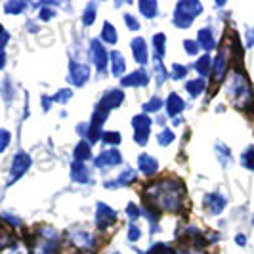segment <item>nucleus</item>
<instances>
[{
	"instance_id": "nucleus-1",
	"label": "nucleus",
	"mask_w": 254,
	"mask_h": 254,
	"mask_svg": "<svg viewBox=\"0 0 254 254\" xmlns=\"http://www.w3.org/2000/svg\"><path fill=\"white\" fill-rule=\"evenodd\" d=\"M153 201L161 204V208H166L170 212H178L184 195V186L178 180H161L151 188Z\"/></svg>"
},
{
	"instance_id": "nucleus-2",
	"label": "nucleus",
	"mask_w": 254,
	"mask_h": 254,
	"mask_svg": "<svg viewBox=\"0 0 254 254\" xmlns=\"http://www.w3.org/2000/svg\"><path fill=\"white\" fill-rule=\"evenodd\" d=\"M228 94H229V98L235 102L237 107H247V105L251 103V94H253V92H251V84H249L245 73L233 71V73L229 75Z\"/></svg>"
},
{
	"instance_id": "nucleus-3",
	"label": "nucleus",
	"mask_w": 254,
	"mask_h": 254,
	"mask_svg": "<svg viewBox=\"0 0 254 254\" xmlns=\"http://www.w3.org/2000/svg\"><path fill=\"white\" fill-rule=\"evenodd\" d=\"M203 12V4L197 2V0H182L176 4V10H174V25L178 29H188L193 23L195 17H199Z\"/></svg>"
},
{
	"instance_id": "nucleus-4",
	"label": "nucleus",
	"mask_w": 254,
	"mask_h": 254,
	"mask_svg": "<svg viewBox=\"0 0 254 254\" xmlns=\"http://www.w3.org/2000/svg\"><path fill=\"white\" fill-rule=\"evenodd\" d=\"M31 165H33V159H31L29 153H25V151L15 153L12 161V168H10V176H8V186H13L23 174H27Z\"/></svg>"
},
{
	"instance_id": "nucleus-5",
	"label": "nucleus",
	"mask_w": 254,
	"mask_h": 254,
	"mask_svg": "<svg viewBox=\"0 0 254 254\" xmlns=\"http://www.w3.org/2000/svg\"><path fill=\"white\" fill-rule=\"evenodd\" d=\"M153 121L147 115H136L132 119V128H134V141L138 145H145L149 140V132H151Z\"/></svg>"
},
{
	"instance_id": "nucleus-6",
	"label": "nucleus",
	"mask_w": 254,
	"mask_h": 254,
	"mask_svg": "<svg viewBox=\"0 0 254 254\" xmlns=\"http://www.w3.org/2000/svg\"><path fill=\"white\" fill-rule=\"evenodd\" d=\"M90 58H92V62L96 65L98 73L105 75L107 73V64H109V54H107L105 46H103L98 38L90 40Z\"/></svg>"
},
{
	"instance_id": "nucleus-7",
	"label": "nucleus",
	"mask_w": 254,
	"mask_h": 254,
	"mask_svg": "<svg viewBox=\"0 0 254 254\" xmlns=\"http://www.w3.org/2000/svg\"><path fill=\"white\" fill-rule=\"evenodd\" d=\"M90 78V67L78 62H71L69 64V82L75 86H84L86 80Z\"/></svg>"
},
{
	"instance_id": "nucleus-8",
	"label": "nucleus",
	"mask_w": 254,
	"mask_h": 254,
	"mask_svg": "<svg viewBox=\"0 0 254 254\" xmlns=\"http://www.w3.org/2000/svg\"><path fill=\"white\" fill-rule=\"evenodd\" d=\"M115 222H117V212H115L113 208L105 203H98V210H96V224H98V228L103 231V229L111 228Z\"/></svg>"
},
{
	"instance_id": "nucleus-9",
	"label": "nucleus",
	"mask_w": 254,
	"mask_h": 254,
	"mask_svg": "<svg viewBox=\"0 0 254 254\" xmlns=\"http://www.w3.org/2000/svg\"><path fill=\"white\" fill-rule=\"evenodd\" d=\"M96 168H113V166H119L123 163V155L121 151H117V149H105L103 153H100L98 157H96Z\"/></svg>"
},
{
	"instance_id": "nucleus-10",
	"label": "nucleus",
	"mask_w": 254,
	"mask_h": 254,
	"mask_svg": "<svg viewBox=\"0 0 254 254\" xmlns=\"http://www.w3.org/2000/svg\"><path fill=\"white\" fill-rule=\"evenodd\" d=\"M125 102V92L123 90H107L105 94H103V98H102V102L98 103V107H102L103 111H111V109H117L121 103Z\"/></svg>"
},
{
	"instance_id": "nucleus-11",
	"label": "nucleus",
	"mask_w": 254,
	"mask_h": 254,
	"mask_svg": "<svg viewBox=\"0 0 254 254\" xmlns=\"http://www.w3.org/2000/svg\"><path fill=\"white\" fill-rule=\"evenodd\" d=\"M226 204H228V199H226L224 195H220V193H208V195L204 197V206H206V210H208L212 216L222 214L224 208H226Z\"/></svg>"
},
{
	"instance_id": "nucleus-12",
	"label": "nucleus",
	"mask_w": 254,
	"mask_h": 254,
	"mask_svg": "<svg viewBox=\"0 0 254 254\" xmlns=\"http://www.w3.org/2000/svg\"><path fill=\"white\" fill-rule=\"evenodd\" d=\"M138 178V174H136V170L134 168H125L119 176L115 180H109V182H105L103 186L107 188V190H117V188H125V186H130L132 182H136Z\"/></svg>"
},
{
	"instance_id": "nucleus-13",
	"label": "nucleus",
	"mask_w": 254,
	"mask_h": 254,
	"mask_svg": "<svg viewBox=\"0 0 254 254\" xmlns=\"http://www.w3.org/2000/svg\"><path fill=\"white\" fill-rule=\"evenodd\" d=\"M228 50H220L218 56L212 60V73H214V80L220 82L224 80V76L228 73Z\"/></svg>"
},
{
	"instance_id": "nucleus-14",
	"label": "nucleus",
	"mask_w": 254,
	"mask_h": 254,
	"mask_svg": "<svg viewBox=\"0 0 254 254\" xmlns=\"http://www.w3.org/2000/svg\"><path fill=\"white\" fill-rule=\"evenodd\" d=\"M149 82V76L147 73L140 69V71H134V73H130V75L123 76L121 78V84L123 86H127V88H134V86H145Z\"/></svg>"
},
{
	"instance_id": "nucleus-15",
	"label": "nucleus",
	"mask_w": 254,
	"mask_h": 254,
	"mask_svg": "<svg viewBox=\"0 0 254 254\" xmlns=\"http://www.w3.org/2000/svg\"><path fill=\"white\" fill-rule=\"evenodd\" d=\"M132 54H134V60L138 62L140 65H145L147 64V60H149V52H147V44H145V40L141 37L134 38L132 40Z\"/></svg>"
},
{
	"instance_id": "nucleus-16",
	"label": "nucleus",
	"mask_w": 254,
	"mask_h": 254,
	"mask_svg": "<svg viewBox=\"0 0 254 254\" xmlns=\"http://www.w3.org/2000/svg\"><path fill=\"white\" fill-rule=\"evenodd\" d=\"M69 239L73 243V247H78V249H94V237L90 235L88 231H71L69 233Z\"/></svg>"
},
{
	"instance_id": "nucleus-17",
	"label": "nucleus",
	"mask_w": 254,
	"mask_h": 254,
	"mask_svg": "<svg viewBox=\"0 0 254 254\" xmlns=\"http://www.w3.org/2000/svg\"><path fill=\"white\" fill-rule=\"evenodd\" d=\"M138 168H140L145 176H153L159 170V163H157L155 157L147 155V153H141L140 157H138Z\"/></svg>"
},
{
	"instance_id": "nucleus-18",
	"label": "nucleus",
	"mask_w": 254,
	"mask_h": 254,
	"mask_svg": "<svg viewBox=\"0 0 254 254\" xmlns=\"http://www.w3.org/2000/svg\"><path fill=\"white\" fill-rule=\"evenodd\" d=\"M166 115L168 117H176V115H180L184 109H186V102L180 98L176 92H172L168 98H166Z\"/></svg>"
},
{
	"instance_id": "nucleus-19",
	"label": "nucleus",
	"mask_w": 254,
	"mask_h": 254,
	"mask_svg": "<svg viewBox=\"0 0 254 254\" xmlns=\"http://www.w3.org/2000/svg\"><path fill=\"white\" fill-rule=\"evenodd\" d=\"M197 44H199V48H203V50H214L216 48V38L212 35V29H208V27H204L201 29L199 33H197Z\"/></svg>"
},
{
	"instance_id": "nucleus-20",
	"label": "nucleus",
	"mask_w": 254,
	"mask_h": 254,
	"mask_svg": "<svg viewBox=\"0 0 254 254\" xmlns=\"http://www.w3.org/2000/svg\"><path fill=\"white\" fill-rule=\"evenodd\" d=\"M71 180H73L75 184H88V182H92L88 168H86L84 163H76L75 161V163L71 165Z\"/></svg>"
},
{
	"instance_id": "nucleus-21",
	"label": "nucleus",
	"mask_w": 254,
	"mask_h": 254,
	"mask_svg": "<svg viewBox=\"0 0 254 254\" xmlns=\"http://www.w3.org/2000/svg\"><path fill=\"white\" fill-rule=\"evenodd\" d=\"M109 60H111V67H113V75L121 78V76L125 75V71H127V62H125L123 54L117 50L111 52L109 54Z\"/></svg>"
},
{
	"instance_id": "nucleus-22",
	"label": "nucleus",
	"mask_w": 254,
	"mask_h": 254,
	"mask_svg": "<svg viewBox=\"0 0 254 254\" xmlns=\"http://www.w3.org/2000/svg\"><path fill=\"white\" fill-rule=\"evenodd\" d=\"M153 52H155L157 64H161V60L165 58V52H166V37L163 33H157L153 37Z\"/></svg>"
},
{
	"instance_id": "nucleus-23",
	"label": "nucleus",
	"mask_w": 254,
	"mask_h": 254,
	"mask_svg": "<svg viewBox=\"0 0 254 254\" xmlns=\"http://www.w3.org/2000/svg\"><path fill=\"white\" fill-rule=\"evenodd\" d=\"M195 71L199 73V78H204V76L210 75V71H212V58H210L208 54L201 56V58L195 62Z\"/></svg>"
},
{
	"instance_id": "nucleus-24",
	"label": "nucleus",
	"mask_w": 254,
	"mask_h": 254,
	"mask_svg": "<svg viewBox=\"0 0 254 254\" xmlns=\"http://www.w3.org/2000/svg\"><path fill=\"white\" fill-rule=\"evenodd\" d=\"M73 157H75L76 163H84V161L92 159V145H90L86 140L76 143L75 151H73Z\"/></svg>"
},
{
	"instance_id": "nucleus-25",
	"label": "nucleus",
	"mask_w": 254,
	"mask_h": 254,
	"mask_svg": "<svg viewBox=\"0 0 254 254\" xmlns=\"http://www.w3.org/2000/svg\"><path fill=\"white\" fill-rule=\"evenodd\" d=\"M37 254H60V239H46L38 243Z\"/></svg>"
},
{
	"instance_id": "nucleus-26",
	"label": "nucleus",
	"mask_w": 254,
	"mask_h": 254,
	"mask_svg": "<svg viewBox=\"0 0 254 254\" xmlns=\"http://www.w3.org/2000/svg\"><path fill=\"white\" fill-rule=\"evenodd\" d=\"M138 8H140L141 15H145V17H157V12H159V4L155 2V0H140L138 2Z\"/></svg>"
},
{
	"instance_id": "nucleus-27",
	"label": "nucleus",
	"mask_w": 254,
	"mask_h": 254,
	"mask_svg": "<svg viewBox=\"0 0 254 254\" xmlns=\"http://www.w3.org/2000/svg\"><path fill=\"white\" fill-rule=\"evenodd\" d=\"M204 88H206V80L204 78H193V80H188V84H186V92H190L191 98L201 96Z\"/></svg>"
},
{
	"instance_id": "nucleus-28",
	"label": "nucleus",
	"mask_w": 254,
	"mask_h": 254,
	"mask_svg": "<svg viewBox=\"0 0 254 254\" xmlns=\"http://www.w3.org/2000/svg\"><path fill=\"white\" fill-rule=\"evenodd\" d=\"M102 40L105 44H117V40H119L117 31H115V27L109 21H105L102 27Z\"/></svg>"
},
{
	"instance_id": "nucleus-29",
	"label": "nucleus",
	"mask_w": 254,
	"mask_h": 254,
	"mask_svg": "<svg viewBox=\"0 0 254 254\" xmlns=\"http://www.w3.org/2000/svg\"><path fill=\"white\" fill-rule=\"evenodd\" d=\"M241 165H243V168L254 172V145H249V147L241 153Z\"/></svg>"
},
{
	"instance_id": "nucleus-30",
	"label": "nucleus",
	"mask_w": 254,
	"mask_h": 254,
	"mask_svg": "<svg viewBox=\"0 0 254 254\" xmlns=\"http://www.w3.org/2000/svg\"><path fill=\"white\" fill-rule=\"evenodd\" d=\"M216 155L218 159H220V163H222V166H231V163H233V159H231V153H229V147L228 145H224V143H218L216 145Z\"/></svg>"
},
{
	"instance_id": "nucleus-31",
	"label": "nucleus",
	"mask_w": 254,
	"mask_h": 254,
	"mask_svg": "<svg viewBox=\"0 0 254 254\" xmlns=\"http://www.w3.org/2000/svg\"><path fill=\"white\" fill-rule=\"evenodd\" d=\"M96 10H98V6L94 2H90L88 6H86V10H84V15H82V25L84 27L94 25V21H96Z\"/></svg>"
},
{
	"instance_id": "nucleus-32",
	"label": "nucleus",
	"mask_w": 254,
	"mask_h": 254,
	"mask_svg": "<svg viewBox=\"0 0 254 254\" xmlns=\"http://www.w3.org/2000/svg\"><path fill=\"white\" fill-rule=\"evenodd\" d=\"M27 8L25 2H19V0H10V2H6L4 4V10H6V13H10V15H17V13H21L23 10Z\"/></svg>"
},
{
	"instance_id": "nucleus-33",
	"label": "nucleus",
	"mask_w": 254,
	"mask_h": 254,
	"mask_svg": "<svg viewBox=\"0 0 254 254\" xmlns=\"http://www.w3.org/2000/svg\"><path fill=\"white\" fill-rule=\"evenodd\" d=\"M2 98L6 100V103H10L13 100V98H15L12 78H4V82H2Z\"/></svg>"
},
{
	"instance_id": "nucleus-34",
	"label": "nucleus",
	"mask_w": 254,
	"mask_h": 254,
	"mask_svg": "<svg viewBox=\"0 0 254 254\" xmlns=\"http://www.w3.org/2000/svg\"><path fill=\"white\" fill-rule=\"evenodd\" d=\"M145 254H176V253H174V249L168 247L166 243H155V245L149 247V251Z\"/></svg>"
},
{
	"instance_id": "nucleus-35",
	"label": "nucleus",
	"mask_w": 254,
	"mask_h": 254,
	"mask_svg": "<svg viewBox=\"0 0 254 254\" xmlns=\"http://www.w3.org/2000/svg\"><path fill=\"white\" fill-rule=\"evenodd\" d=\"M163 105H165V103H163V100H161L159 96H153L151 100L143 105V111H145V113H157Z\"/></svg>"
},
{
	"instance_id": "nucleus-36",
	"label": "nucleus",
	"mask_w": 254,
	"mask_h": 254,
	"mask_svg": "<svg viewBox=\"0 0 254 254\" xmlns=\"http://www.w3.org/2000/svg\"><path fill=\"white\" fill-rule=\"evenodd\" d=\"M102 141L105 145H119L123 141V136L119 132H103Z\"/></svg>"
},
{
	"instance_id": "nucleus-37",
	"label": "nucleus",
	"mask_w": 254,
	"mask_h": 254,
	"mask_svg": "<svg viewBox=\"0 0 254 254\" xmlns=\"http://www.w3.org/2000/svg\"><path fill=\"white\" fill-rule=\"evenodd\" d=\"M174 138H176L174 132L168 130V128H165V130L159 134V145H163V147H165V145H170V143L174 141Z\"/></svg>"
},
{
	"instance_id": "nucleus-38",
	"label": "nucleus",
	"mask_w": 254,
	"mask_h": 254,
	"mask_svg": "<svg viewBox=\"0 0 254 254\" xmlns=\"http://www.w3.org/2000/svg\"><path fill=\"white\" fill-rule=\"evenodd\" d=\"M140 237H141L140 228L136 226V222H130V226H128V241L136 243V241H140Z\"/></svg>"
},
{
	"instance_id": "nucleus-39",
	"label": "nucleus",
	"mask_w": 254,
	"mask_h": 254,
	"mask_svg": "<svg viewBox=\"0 0 254 254\" xmlns=\"http://www.w3.org/2000/svg\"><path fill=\"white\" fill-rule=\"evenodd\" d=\"M71 96H73V92L69 88H64V90H60L54 98H52V102H56V103H65V102H69L71 100Z\"/></svg>"
},
{
	"instance_id": "nucleus-40",
	"label": "nucleus",
	"mask_w": 254,
	"mask_h": 254,
	"mask_svg": "<svg viewBox=\"0 0 254 254\" xmlns=\"http://www.w3.org/2000/svg\"><path fill=\"white\" fill-rule=\"evenodd\" d=\"M10 141H12V134H10L8 130L0 128V153L6 151V147L10 145Z\"/></svg>"
},
{
	"instance_id": "nucleus-41",
	"label": "nucleus",
	"mask_w": 254,
	"mask_h": 254,
	"mask_svg": "<svg viewBox=\"0 0 254 254\" xmlns=\"http://www.w3.org/2000/svg\"><path fill=\"white\" fill-rule=\"evenodd\" d=\"M186 76H188V67H186V65L174 64V67H172V78L182 80V78H186Z\"/></svg>"
},
{
	"instance_id": "nucleus-42",
	"label": "nucleus",
	"mask_w": 254,
	"mask_h": 254,
	"mask_svg": "<svg viewBox=\"0 0 254 254\" xmlns=\"http://www.w3.org/2000/svg\"><path fill=\"white\" fill-rule=\"evenodd\" d=\"M127 214H128V218H130V222H136V220L140 218V214H141L140 206H136V203H128Z\"/></svg>"
},
{
	"instance_id": "nucleus-43",
	"label": "nucleus",
	"mask_w": 254,
	"mask_h": 254,
	"mask_svg": "<svg viewBox=\"0 0 254 254\" xmlns=\"http://www.w3.org/2000/svg\"><path fill=\"white\" fill-rule=\"evenodd\" d=\"M125 23L128 25L130 31H138V29H140V21H138L132 13H125Z\"/></svg>"
},
{
	"instance_id": "nucleus-44",
	"label": "nucleus",
	"mask_w": 254,
	"mask_h": 254,
	"mask_svg": "<svg viewBox=\"0 0 254 254\" xmlns=\"http://www.w3.org/2000/svg\"><path fill=\"white\" fill-rule=\"evenodd\" d=\"M184 48H186V52H188L190 56H197L199 44H197V40H184Z\"/></svg>"
},
{
	"instance_id": "nucleus-45",
	"label": "nucleus",
	"mask_w": 254,
	"mask_h": 254,
	"mask_svg": "<svg viewBox=\"0 0 254 254\" xmlns=\"http://www.w3.org/2000/svg\"><path fill=\"white\" fill-rule=\"evenodd\" d=\"M155 71H157V82L159 84H163L166 80V76H168V73H166V69L163 67V64H157V67H155Z\"/></svg>"
},
{
	"instance_id": "nucleus-46",
	"label": "nucleus",
	"mask_w": 254,
	"mask_h": 254,
	"mask_svg": "<svg viewBox=\"0 0 254 254\" xmlns=\"http://www.w3.org/2000/svg\"><path fill=\"white\" fill-rule=\"evenodd\" d=\"M245 46L247 48H253L254 46V27H249L245 31Z\"/></svg>"
},
{
	"instance_id": "nucleus-47",
	"label": "nucleus",
	"mask_w": 254,
	"mask_h": 254,
	"mask_svg": "<svg viewBox=\"0 0 254 254\" xmlns=\"http://www.w3.org/2000/svg\"><path fill=\"white\" fill-rule=\"evenodd\" d=\"M54 15H56V12H54V10H50V8H42V10H40V13H38L40 21H50Z\"/></svg>"
},
{
	"instance_id": "nucleus-48",
	"label": "nucleus",
	"mask_w": 254,
	"mask_h": 254,
	"mask_svg": "<svg viewBox=\"0 0 254 254\" xmlns=\"http://www.w3.org/2000/svg\"><path fill=\"white\" fill-rule=\"evenodd\" d=\"M40 103H42V111H50V103H52L50 96H42V98H40Z\"/></svg>"
},
{
	"instance_id": "nucleus-49",
	"label": "nucleus",
	"mask_w": 254,
	"mask_h": 254,
	"mask_svg": "<svg viewBox=\"0 0 254 254\" xmlns=\"http://www.w3.org/2000/svg\"><path fill=\"white\" fill-rule=\"evenodd\" d=\"M2 218H6V220H8L10 224H12V226H21V220H19L17 216H10V214H2Z\"/></svg>"
},
{
	"instance_id": "nucleus-50",
	"label": "nucleus",
	"mask_w": 254,
	"mask_h": 254,
	"mask_svg": "<svg viewBox=\"0 0 254 254\" xmlns=\"http://www.w3.org/2000/svg\"><path fill=\"white\" fill-rule=\"evenodd\" d=\"M6 67V52L0 48V71Z\"/></svg>"
},
{
	"instance_id": "nucleus-51",
	"label": "nucleus",
	"mask_w": 254,
	"mask_h": 254,
	"mask_svg": "<svg viewBox=\"0 0 254 254\" xmlns=\"http://www.w3.org/2000/svg\"><path fill=\"white\" fill-rule=\"evenodd\" d=\"M235 241H237V245H239V247H245V245H247V237H245V235H241V233H239V235L235 237Z\"/></svg>"
},
{
	"instance_id": "nucleus-52",
	"label": "nucleus",
	"mask_w": 254,
	"mask_h": 254,
	"mask_svg": "<svg viewBox=\"0 0 254 254\" xmlns=\"http://www.w3.org/2000/svg\"><path fill=\"white\" fill-rule=\"evenodd\" d=\"M180 125H182V119L176 117V119H174V127H180Z\"/></svg>"
},
{
	"instance_id": "nucleus-53",
	"label": "nucleus",
	"mask_w": 254,
	"mask_h": 254,
	"mask_svg": "<svg viewBox=\"0 0 254 254\" xmlns=\"http://www.w3.org/2000/svg\"><path fill=\"white\" fill-rule=\"evenodd\" d=\"M2 33H4V29H2V25H0V35H2Z\"/></svg>"
},
{
	"instance_id": "nucleus-54",
	"label": "nucleus",
	"mask_w": 254,
	"mask_h": 254,
	"mask_svg": "<svg viewBox=\"0 0 254 254\" xmlns=\"http://www.w3.org/2000/svg\"><path fill=\"white\" fill-rule=\"evenodd\" d=\"M111 254H121V253H117V251H115V253H111Z\"/></svg>"
}]
</instances>
